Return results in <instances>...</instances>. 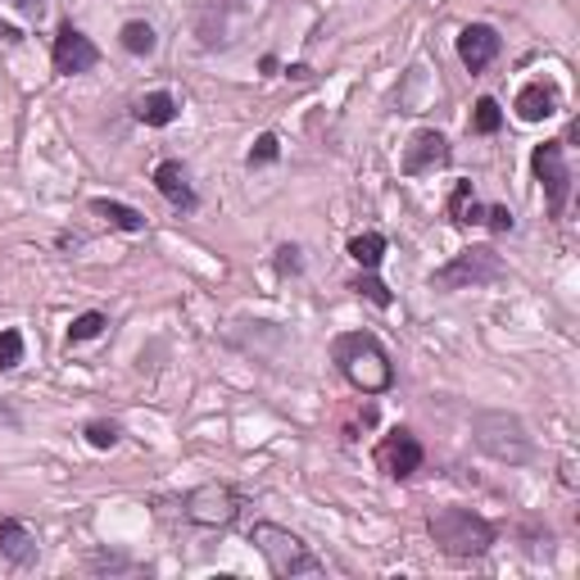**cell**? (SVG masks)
Listing matches in <instances>:
<instances>
[{
	"label": "cell",
	"instance_id": "obj_1",
	"mask_svg": "<svg viewBox=\"0 0 580 580\" xmlns=\"http://www.w3.org/2000/svg\"><path fill=\"white\" fill-rule=\"evenodd\" d=\"M331 363L359 395H385L395 385V363L372 331H344L331 340Z\"/></svg>",
	"mask_w": 580,
	"mask_h": 580
},
{
	"label": "cell",
	"instance_id": "obj_6",
	"mask_svg": "<svg viewBox=\"0 0 580 580\" xmlns=\"http://www.w3.org/2000/svg\"><path fill=\"white\" fill-rule=\"evenodd\" d=\"M182 517L205 526V530H227L241 517V494L231 485H222V481H205L182 499Z\"/></svg>",
	"mask_w": 580,
	"mask_h": 580
},
{
	"label": "cell",
	"instance_id": "obj_3",
	"mask_svg": "<svg viewBox=\"0 0 580 580\" xmlns=\"http://www.w3.org/2000/svg\"><path fill=\"white\" fill-rule=\"evenodd\" d=\"M250 545L263 554L267 571H273L277 580H295V576H318L322 571V558L304 545V539L277 522H254L250 530Z\"/></svg>",
	"mask_w": 580,
	"mask_h": 580
},
{
	"label": "cell",
	"instance_id": "obj_28",
	"mask_svg": "<svg viewBox=\"0 0 580 580\" xmlns=\"http://www.w3.org/2000/svg\"><path fill=\"white\" fill-rule=\"evenodd\" d=\"M19 42H23V32H19L14 23L0 19V46H19Z\"/></svg>",
	"mask_w": 580,
	"mask_h": 580
},
{
	"label": "cell",
	"instance_id": "obj_21",
	"mask_svg": "<svg viewBox=\"0 0 580 580\" xmlns=\"http://www.w3.org/2000/svg\"><path fill=\"white\" fill-rule=\"evenodd\" d=\"M350 291H354V295H363V299H368V304H376V308H391V304H395L391 286H385L381 277H372V273L354 277V282H350Z\"/></svg>",
	"mask_w": 580,
	"mask_h": 580
},
{
	"label": "cell",
	"instance_id": "obj_30",
	"mask_svg": "<svg viewBox=\"0 0 580 580\" xmlns=\"http://www.w3.org/2000/svg\"><path fill=\"white\" fill-rule=\"evenodd\" d=\"M286 73H291V77H295V83H308V77H314V68H308V64H291V68H286Z\"/></svg>",
	"mask_w": 580,
	"mask_h": 580
},
{
	"label": "cell",
	"instance_id": "obj_15",
	"mask_svg": "<svg viewBox=\"0 0 580 580\" xmlns=\"http://www.w3.org/2000/svg\"><path fill=\"white\" fill-rule=\"evenodd\" d=\"M177 113H182V105L173 91H145L132 105V119L145 128H168V123H177Z\"/></svg>",
	"mask_w": 580,
	"mask_h": 580
},
{
	"label": "cell",
	"instance_id": "obj_19",
	"mask_svg": "<svg viewBox=\"0 0 580 580\" xmlns=\"http://www.w3.org/2000/svg\"><path fill=\"white\" fill-rule=\"evenodd\" d=\"M119 42H123V51H128V55H154V46H160V36H154V28H150L145 19H132V23H123Z\"/></svg>",
	"mask_w": 580,
	"mask_h": 580
},
{
	"label": "cell",
	"instance_id": "obj_24",
	"mask_svg": "<svg viewBox=\"0 0 580 580\" xmlns=\"http://www.w3.org/2000/svg\"><path fill=\"white\" fill-rule=\"evenodd\" d=\"M277 160H282V141H277L273 132H263V136L254 141V150L245 154V164H250V168H263V164H277Z\"/></svg>",
	"mask_w": 580,
	"mask_h": 580
},
{
	"label": "cell",
	"instance_id": "obj_8",
	"mask_svg": "<svg viewBox=\"0 0 580 580\" xmlns=\"http://www.w3.org/2000/svg\"><path fill=\"white\" fill-rule=\"evenodd\" d=\"M530 173L535 182L545 186V200H549V214L562 218L567 214V200H571V168L562 160V141H545L530 150Z\"/></svg>",
	"mask_w": 580,
	"mask_h": 580
},
{
	"label": "cell",
	"instance_id": "obj_27",
	"mask_svg": "<svg viewBox=\"0 0 580 580\" xmlns=\"http://www.w3.org/2000/svg\"><path fill=\"white\" fill-rule=\"evenodd\" d=\"M277 273L282 277H291V273H299V267H304V259H299V245H277Z\"/></svg>",
	"mask_w": 580,
	"mask_h": 580
},
{
	"label": "cell",
	"instance_id": "obj_10",
	"mask_svg": "<svg viewBox=\"0 0 580 580\" xmlns=\"http://www.w3.org/2000/svg\"><path fill=\"white\" fill-rule=\"evenodd\" d=\"M449 141L436 132V128H422V132H413V141L404 145V160H400V168H404V177H427V173H436V168H445L449 164Z\"/></svg>",
	"mask_w": 580,
	"mask_h": 580
},
{
	"label": "cell",
	"instance_id": "obj_22",
	"mask_svg": "<svg viewBox=\"0 0 580 580\" xmlns=\"http://www.w3.org/2000/svg\"><path fill=\"white\" fill-rule=\"evenodd\" d=\"M105 327H109V318L105 314H83V318H73V327H68V344H83V340H96V336H105Z\"/></svg>",
	"mask_w": 580,
	"mask_h": 580
},
{
	"label": "cell",
	"instance_id": "obj_16",
	"mask_svg": "<svg viewBox=\"0 0 580 580\" xmlns=\"http://www.w3.org/2000/svg\"><path fill=\"white\" fill-rule=\"evenodd\" d=\"M449 218L458 222V227H477V222H485V205L477 200V186L472 182H453V190H449Z\"/></svg>",
	"mask_w": 580,
	"mask_h": 580
},
{
	"label": "cell",
	"instance_id": "obj_25",
	"mask_svg": "<svg viewBox=\"0 0 580 580\" xmlns=\"http://www.w3.org/2000/svg\"><path fill=\"white\" fill-rule=\"evenodd\" d=\"M19 363H23V331L6 327V331H0V372H10Z\"/></svg>",
	"mask_w": 580,
	"mask_h": 580
},
{
	"label": "cell",
	"instance_id": "obj_14",
	"mask_svg": "<svg viewBox=\"0 0 580 580\" xmlns=\"http://www.w3.org/2000/svg\"><path fill=\"white\" fill-rule=\"evenodd\" d=\"M513 109H517L522 123H545V119H554V113H558V87L554 83H526L517 91Z\"/></svg>",
	"mask_w": 580,
	"mask_h": 580
},
{
	"label": "cell",
	"instance_id": "obj_29",
	"mask_svg": "<svg viewBox=\"0 0 580 580\" xmlns=\"http://www.w3.org/2000/svg\"><path fill=\"white\" fill-rule=\"evenodd\" d=\"M14 6H19V10L28 14V19H36V14H42V10H46V0H14Z\"/></svg>",
	"mask_w": 580,
	"mask_h": 580
},
{
	"label": "cell",
	"instance_id": "obj_20",
	"mask_svg": "<svg viewBox=\"0 0 580 580\" xmlns=\"http://www.w3.org/2000/svg\"><path fill=\"white\" fill-rule=\"evenodd\" d=\"M499 128H504V109H499L494 96H481L477 109H472V132L477 136H494Z\"/></svg>",
	"mask_w": 580,
	"mask_h": 580
},
{
	"label": "cell",
	"instance_id": "obj_5",
	"mask_svg": "<svg viewBox=\"0 0 580 580\" xmlns=\"http://www.w3.org/2000/svg\"><path fill=\"white\" fill-rule=\"evenodd\" d=\"M499 282H508V263L494 254V245H468L431 273L436 291H481V286H499Z\"/></svg>",
	"mask_w": 580,
	"mask_h": 580
},
{
	"label": "cell",
	"instance_id": "obj_4",
	"mask_svg": "<svg viewBox=\"0 0 580 580\" xmlns=\"http://www.w3.org/2000/svg\"><path fill=\"white\" fill-rule=\"evenodd\" d=\"M472 436H477L481 453H490L494 462H508V468H522V462L535 458V440L526 436L522 417H513V413H499V408L477 413L472 417Z\"/></svg>",
	"mask_w": 580,
	"mask_h": 580
},
{
	"label": "cell",
	"instance_id": "obj_31",
	"mask_svg": "<svg viewBox=\"0 0 580 580\" xmlns=\"http://www.w3.org/2000/svg\"><path fill=\"white\" fill-rule=\"evenodd\" d=\"M259 68H263V77H273V73H277V55H263Z\"/></svg>",
	"mask_w": 580,
	"mask_h": 580
},
{
	"label": "cell",
	"instance_id": "obj_17",
	"mask_svg": "<svg viewBox=\"0 0 580 580\" xmlns=\"http://www.w3.org/2000/svg\"><path fill=\"white\" fill-rule=\"evenodd\" d=\"M91 214L96 218H105L113 231H128V237H141L145 231V214L141 209H132V205H119V200H91Z\"/></svg>",
	"mask_w": 580,
	"mask_h": 580
},
{
	"label": "cell",
	"instance_id": "obj_13",
	"mask_svg": "<svg viewBox=\"0 0 580 580\" xmlns=\"http://www.w3.org/2000/svg\"><path fill=\"white\" fill-rule=\"evenodd\" d=\"M0 558H6L10 567H32L36 558H42V545H36L28 522H19V517L0 522Z\"/></svg>",
	"mask_w": 580,
	"mask_h": 580
},
{
	"label": "cell",
	"instance_id": "obj_12",
	"mask_svg": "<svg viewBox=\"0 0 580 580\" xmlns=\"http://www.w3.org/2000/svg\"><path fill=\"white\" fill-rule=\"evenodd\" d=\"M154 190H160L173 209H186V214L200 205V196H196V186H190V173H186L182 160H164L160 168H154Z\"/></svg>",
	"mask_w": 580,
	"mask_h": 580
},
{
	"label": "cell",
	"instance_id": "obj_9",
	"mask_svg": "<svg viewBox=\"0 0 580 580\" xmlns=\"http://www.w3.org/2000/svg\"><path fill=\"white\" fill-rule=\"evenodd\" d=\"M51 59H55V73H59V77H77V73H91V68L100 64V51H96V42H91L83 28L59 23Z\"/></svg>",
	"mask_w": 580,
	"mask_h": 580
},
{
	"label": "cell",
	"instance_id": "obj_23",
	"mask_svg": "<svg viewBox=\"0 0 580 580\" xmlns=\"http://www.w3.org/2000/svg\"><path fill=\"white\" fill-rule=\"evenodd\" d=\"M83 436H87V445H91V449H113V445L123 440V431L113 427V422H105V417H91L87 427H83Z\"/></svg>",
	"mask_w": 580,
	"mask_h": 580
},
{
	"label": "cell",
	"instance_id": "obj_18",
	"mask_svg": "<svg viewBox=\"0 0 580 580\" xmlns=\"http://www.w3.org/2000/svg\"><path fill=\"white\" fill-rule=\"evenodd\" d=\"M350 259L363 267V273H376L381 259H385V237L381 231H363V237L350 241Z\"/></svg>",
	"mask_w": 580,
	"mask_h": 580
},
{
	"label": "cell",
	"instance_id": "obj_11",
	"mask_svg": "<svg viewBox=\"0 0 580 580\" xmlns=\"http://www.w3.org/2000/svg\"><path fill=\"white\" fill-rule=\"evenodd\" d=\"M499 51H504V36H499L490 23H468L458 32V59L468 73H485L499 59Z\"/></svg>",
	"mask_w": 580,
	"mask_h": 580
},
{
	"label": "cell",
	"instance_id": "obj_7",
	"mask_svg": "<svg viewBox=\"0 0 580 580\" xmlns=\"http://www.w3.org/2000/svg\"><path fill=\"white\" fill-rule=\"evenodd\" d=\"M372 462H376V472L381 477H391V481H408L422 472V462H427V449H422V440L408 431V427H395V431H385L372 449Z\"/></svg>",
	"mask_w": 580,
	"mask_h": 580
},
{
	"label": "cell",
	"instance_id": "obj_26",
	"mask_svg": "<svg viewBox=\"0 0 580 580\" xmlns=\"http://www.w3.org/2000/svg\"><path fill=\"white\" fill-rule=\"evenodd\" d=\"M485 227L494 231V237H504V231H513V227H517V218H513V209H508V205H494V209H485Z\"/></svg>",
	"mask_w": 580,
	"mask_h": 580
},
{
	"label": "cell",
	"instance_id": "obj_2",
	"mask_svg": "<svg viewBox=\"0 0 580 580\" xmlns=\"http://www.w3.org/2000/svg\"><path fill=\"white\" fill-rule=\"evenodd\" d=\"M427 530H431V539H436V549L449 554V558H458V562L485 558L490 545H494V526H490L481 513L458 508V504H449V508H431Z\"/></svg>",
	"mask_w": 580,
	"mask_h": 580
}]
</instances>
